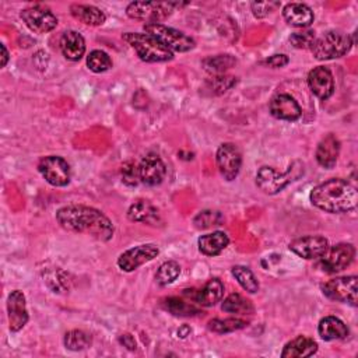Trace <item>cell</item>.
I'll return each instance as SVG.
<instances>
[{
    "label": "cell",
    "instance_id": "obj_1",
    "mask_svg": "<svg viewBox=\"0 0 358 358\" xmlns=\"http://www.w3.org/2000/svg\"><path fill=\"white\" fill-rule=\"evenodd\" d=\"M56 221L69 232L91 235L102 242L109 241L115 231L112 221L103 213L81 204H70L59 208Z\"/></svg>",
    "mask_w": 358,
    "mask_h": 358
},
{
    "label": "cell",
    "instance_id": "obj_2",
    "mask_svg": "<svg viewBox=\"0 0 358 358\" xmlns=\"http://www.w3.org/2000/svg\"><path fill=\"white\" fill-rule=\"evenodd\" d=\"M310 201L324 213L340 214L355 210L358 204V192L350 182L333 178L313 187Z\"/></svg>",
    "mask_w": 358,
    "mask_h": 358
},
{
    "label": "cell",
    "instance_id": "obj_3",
    "mask_svg": "<svg viewBox=\"0 0 358 358\" xmlns=\"http://www.w3.org/2000/svg\"><path fill=\"white\" fill-rule=\"evenodd\" d=\"M122 39L130 45L140 60L147 63H162L173 59V52L148 34L126 32Z\"/></svg>",
    "mask_w": 358,
    "mask_h": 358
},
{
    "label": "cell",
    "instance_id": "obj_4",
    "mask_svg": "<svg viewBox=\"0 0 358 358\" xmlns=\"http://www.w3.org/2000/svg\"><path fill=\"white\" fill-rule=\"evenodd\" d=\"M302 173L303 165L299 161H295L285 172H278L271 166H262L256 173V185L266 194H277Z\"/></svg>",
    "mask_w": 358,
    "mask_h": 358
},
{
    "label": "cell",
    "instance_id": "obj_5",
    "mask_svg": "<svg viewBox=\"0 0 358 358\" xmlns=\"http://www.w3.org/2000/svg\"><path fill=\"white\" fill-rule=\"evenodd\" d=\"M352 43L354 42L348 34L329 31L315 39L310 50L317 60H331L348 53Z\"/></svg>",
    "mask_w": 358,
    "mask_h": 358
},
{
    "label": "cell",
    "instance_id": "obj_6",
    "mask_svg": "<svg viewBox=\"0 0 358 358\" xmlns=\"http://www.w3.org/2000/svg\"><path fill=\"white\" fill-rule=\"evenodd\" d=\"M143 28L145 34L158 39L164 46H166L172 52H189L196 46V42L192 36L186 35L179 29L166 27L164 24L151 22V24H144Z\"/></svg>",
    "mask_w": 358,
    "mask_h": 358
},
{
    "label": "cell",
    "instance_id": "obj_7",
    "mask_svg": "<svg viewBox=\"0 0 358 358\" xmlns=\"http://www.w3.org/2000/svg\"><path fill=\"white\" fill-rule=\"evenodd\" d=\"M357 280H358L357 275L331 278L322 285V292L329 299L350 303L351 306H357V301H358Z\"/></svg>",
    "mask_w": 358,
    "mask_h": 358
},
{
    "label": "cell",
    "instance_id": "obj_8",
    "mask_svg": "<svg viewBox=\"0 0 358 358\" xmlns=\"http://www.w3.org/2000/svg\"><path fill=\"white\" fill-rule=\"evenodd\" d=\"M173 3H157V1H131L126 7L127 17L133 20L145 21V24L159 22L172 14Z\"/></svg>",
    "mask_w": 358,
    "mask_h": 358
},
{
    "label": "cell",
    "instance_id": "obj_9",
    "mask_svg": "<svg viewBox=\"0 0 358 358\" xmlns=\"http://www.w3.org/2000/svg\"><path fill=\"white\" fill-rule=\"evenodd\" d=\"M38 171L49 185L56 187L69 185L71 178L70 165L64 158L59 155H49L42 158L38 164Z\"/></svg>",
    "mask_w": 358,
    "mask_h": 358
},
{
    "label": "cell",
    "instance_id": "obj_10",
    "mask_svg": "<svg viewBox=\"0 0 358 358\" xmlns=\"http://www.w3.org/2000/svg\"><path fill=\"white\" fill-rule=\"evenodd\" d=\"M20 17L25 22V25L32 32H36V34L50 32L57 25V17L50 11V8L42 4H35L24 8L20 13Z\"/></svg>",
    "mask_w": 358,
    "mask_h": 358
},
{
    "label": "cell",
    "instance_id": "obj_11",
    "mask_svg": "<svg viewBox=\"0 0 358 358\" xmlns=\"http://www.w3.org/2000/svg\"><path fill=\"white\" fill-rule=\"evenodd\" d=\"M215 161H217V168L225 180L231 182L239 175V171L242 166V154L235 144L232 143L221 144L217 150Z\"/></svg>",
    "mask_w": 358,
    "mask_h": 358
},
{
    "label": "cell",
    "instance_id": "obj_12",
    "mask_svg": "<svg viewBox=\"0 0 358 358\" xmlns=\"http://www.w3.org/2000/svg\"><path fill=\"white\" fill-rule=\"evenodd\" d=\"M355 257V248L351 243H337L329 246L320 257V266L326 273H338L347 268Z\"/></svg>",
    "mask_w": 358,
    "mask_h": 358
},
{
    "label": "cell",
    "instance_id": "obj_13",
    "mask_svg": "<svg viewBox=\"0 0 358 358\" xmlns=\"http://www.w3.org/2000/svg\"><path fill=\"white\" fill-rule=\"evenodd\" d=\"M158 253H159V249L154 243L138 245V246L124 250L117 257V266L120 267V270L130 273V271H134L136 268H138L140 266H143L144 263L155 259L158 256Z\"/></svg>",
    "mask_w": 358,
    "mask_h": 358
},
{
    "label": "cell",
    "instance_id": "obj_14",
    "mask_svg": "<svg viewBox=\"0 0 358 358\" xmlns=\"http://www.w3.org/2000/svg\"><path fill=\"white\" fill-rule=\"evenodd\" d=\"M288 248L302 259H320L329 249V241L320 235H308L294 239L289 242Z\"/></svg>",
    "mask_w": 358,
    "mask_h": 358
},
{
    "label": "cell",
    "instance_id": "obj_15",
    "mask_svg": "<svg viewBox=\"0 0 358 358\" xmlns=\"http://www.w3.org/2000/svg\"><path fill=\"white\" fill-rule=\"evenodd\" d=\"M8 327L13 333L20 331L28 322V310L25 296L20 289H14L7 296Z\"/></svg>",
    "mask_w": 358,
    "mask_h": 358
},
{
    "label": "cell",
    "instance_id": "obj_16",
    "mask_svg": "<svg viewBox=\"0 0 358 358\" xmlns=\"http://www.w3.org/2000/svg\"><path fill=\"white\" fill-rule=\"evenodd\" d=\"M138 173L140 182L147 186H157L165 179L166 166L157 154H148L138 164Z\"/></svg>",
    "mask_w": 358,
    "mask_h": 358
},
{
    "label": "cell",
    "instance_id": "obj_17",
    "mask_svg": "<svg viewBox=\"0 0 358 358\" xmlns=\"http://www.w3.org/2000/svg\"><path fill=\"white\" fill-rule=\"evenodd\" d=\"M308 85L319 99H329L334 92V80L331 71L324 66L312 69L308 74Z\"/></svg>",
    "mask_w": 358,
    "mask_h": 358
},
{
    "label": "cell",
    "instance_id": "obj_18",
    "mask_svg": "<svg viewBox=\"0 0 358 358\" xmlns=\"http://www.w3.org/2000/svg\"><path fill=\"white\" fill-rule=\"evenodd\" d=\"M270 113L280 120L294 122L301 116V106L294 96L278 94L270 101Z\"/></svg>",
    "mask_w": 358,
    "mask_h": 358
},
{
    "label": "cell",
    "instance_id": "obj_19",
    "mask_svg": "<svg viewBox=\"0 0 358 358\" xmlns=\"http://www.w3.org/2000/svg\"><path fill=\"white\" fill-rule=\"evenodd\" d=\"M340 154V140L334 134L324 136L316 148V161L320 166L326 169H331Z\"/></svg>",
    "mask_w": 358,
    "mask_h": 358
},
{
    "label": "cell",
    "instance_id": "obj_20",
    "mask_svg": "<svg viewBox=\"0 0 358 358\" xmlns=\"http://www.w3.org/2000/svg\"><path fill=\"white\" fill-rule=\"evenodd\" d=\"M127 218L133 222H143L148 225H157L161 221L158 208L148 200H136L127 210Z\"/></svg>",
    "mask_w": 358,
    "mask_h": 358
},
{
    "label": "cell",
    "instance_id": "obj_21",
    "mask_svg": "<svg viewBox=\"0 0 358 358\" xmlns=\"http://www.w3.org/2000/svg\"><path fill=\"white\" fill-rule=\"evenodd\" d=\"M282 15L289 25L296 28H306L315 20L312 8L303 3H288L282 8Z\"/></svg>",
    "mask_w": 358,
    "mask_h": 358
},
{
    "label": "cell",
    "instance_id": "obj_22",
    "mask_svg": "<svg viewBox=\"0 0 358 358\" xmlns=\"http://www.w3.org/2000/svg\"><path fill=\"white\" fill-rule=\"evenodd\" d=\"M60 50L67 60L77 62L85 53V41L77 31H66L60 38Z\"/></svg>",
    "mask_w": 358,
    "mask_h": 358
},
{
    "label": "cell",
    "instance_id": "obj_23",
    "mask_svg": "<svg viewBox=\"0 0 358 358\" xmlns=\"http://www.w3.org/2000/svg\"><path fill=\"white\" fill-rule=\"evenodd\" d=\"M317 351V343L306 336H298L294 340L288 341L282 351L281 357L282 358H303V357H310L316 354Z\"/></svg>",
    "mask_w": 358,
    "mask_h": 358
},
{
    "label": "cell",
    "instance_id": "obj_24",
    "mask_svg": "<svg viewBox=\"0 0 358 358\" xmlns=\"http://www.w3.org/2000/svg\"><path fill=\"white\" fill-rule=\"evenodd\" d=\"M224 284L218 278H210L199 291L194 292L193 299L201 306H214L222 299Z\"/></svg>",
    "mask_w": 358,
    "mask_h": 358
},
{
    "label": "cell",
    "instance_id": "obj_25",
    "mask_svg": "<svg viewBox=\"0 0 358 358\" xmlns=\"http://www.w3.org/2000/svg\"><path fill=\"white\" fill-rule=\"evenodd\" d=\"M317 333L324 341L343 340L348 336V327L341 319L336 316H326L319 322Z\"/></svg>",
    "mask_w": 358,
    "mask_h": 358
},
{
    "label": "cell",
    "instance_id": "obj_26",
    "mask_svg": "<svg viewBox=\"0 0 358 358\" xmlns=\"http://www.w3.org/2000/svg\"><path fill=\"white\" fill-rule=\"evenodd\" d=\"M229 243V238L222 231H215L211 234L201 235L197 241L199 250L206 256H217L220 255Z\"/></svg>",
    "mask_w": 358,
    "mask_h": 358
},
{
    "label": "cell",
    "instance_id": "obj_27",
    "mask_svg": "<svg viewBox=\"0 0 358 358\" xmlns=\"http://www.w3.org/2000/svg\"><path fill=\"white\" fill-rule=\"evenodd\" d=\"M70 14L80 22L91 27L102 25L106 20V15L102 10L90 4H71Z\"/></svg>",
    "mask_w": 358,
    "mask_h": 358
},
{
    "label": "cell",
    "instance_id": "obj_28",
    "mask_svg": "<svg viewBox=\"0 0 358 358\" xmlns=\"http://www.w3.org/2000/svg\"><path fill=\"white\" fill-rule=\"evenodd\" d=\"M221 309L224 312H228V313H239V315H250L255 310L252 302L249 299H246L245 296H242L241 294H236V292L228 295L224 299V302L221 305Z\"/></svg>",
    "mask_w": 358,
    "mask_h": 358
},
{
    "label": "cell",
    "instance_id": "obj_29",
    "mask_svg": "<svg viewBox=\"0 0 358 358\" xmlns=\"http://www.w3.org/2000/svg\"><path fill=\"white\" fill-rule=\"evenodd\" d=\"M232 275L235 277V280L238 281V284L248 292L255 294L259 291V281L255 277V274L252 273V270L249 267L245 266H234L231 268Z\"/></svg>",
    "mask_w": 358,
    "mask_h": 358
},
{
    "label": "cell",
    "instance_id": "obj_30",
    "mask_svg": "<svg viewBox=\"0 0 358 358\" xmlns=\"http://www.w3.org/2000/svg\"><path fill=\"white\" fill-rule=\"evenodd\" d=\"M235 63H236V60L231 55H217V56H211V57H207L203 60L204 70L211 74H215V76L222 74L225 70L231 69Z\"/></svg>",
    "mask_w": 358,
    "mask_h": 358
},
{
    "label": "cell",
    "instance_id": "obj_31",
    "mask_svg": "<svg viewBox=\"0 0 358 358\" xmlns=\"http://www.w3.org/2000/svg\"><path fill=\"white\" fill-rule=\"evenodd\" d=\"M164 308L175 316H194V315L200 313L199 308H196L194 305H192L180 298H176V296L166 298L164 301Z\"/></svg>",
    "mask_w": 358,
    "mask_h": 358
},
{
    "label": "cell",
    "instance_id": "obj_32",
    "mask_svg": "<svg viewBox=\"0 0 358 358\" xmlns=\"http://www.w3.org/2000/svg\"><path fill=\"white\" fill-rule=\"evenodd\" d=\"M249 323L239 317H227V319H213L208 322L207 327L214 333H231L246 327Z\"/></svg>",
    "mask_w": 358,
    "mask_h": 358
},
{
    "label": "cell",
    "instance_id": "obj_33",
    "mask_svg": "<svg viewBox=\"0 0 358 358\" xmlns=\"http://www.w3.org/2000/svg\"><path fill=\"white\" fill-rule=\"evenodd\" d=\"M179 274H180L179 263H176L175 260H168L158 267V270L155 273V281L159 285L165 287V285L173 282L179 277Z\"/></svg>",
    "mask_w": 358,
    "mask_h": 358
},
{
    "label": "cell",
    "instance_id": "obj_34",
    "mask_svg": "<svg viewBox=\"0 0 358 358\" xmlns=\"http://www.w3.org/2000/svg\"><path fill=\"white\" fill-rule=\"evenodd\" d=\"M91 337L83 330H70L64 334V347L71 351H81L90 347Z\"/></svg>",
    "mask_w": 358,
    "mask_h": 358
},
{
    "label": "cell",
    "instance_id": "obj_35",
    "mask_svg": "<svg viewBox=\"0 0 358 358\" xmlns=\"http://www.w3.org/2000/svg\"><path fill=\"white\" fill-rule=\"evenodd\" d=\"M87 66L94 73H103L112 67V59L103 50H92L87 56Z\"/></svg>",
    "mask_w": 358,
    "mask_h": 358
},
{
    "label": "cell",
    "instance_id": "obj_36",
    "mask_svg": "<svg viewBox=\"0 0 358 358\" xmlns=\"http://www.w3.org/2000/svg\"><path fill=\"white\" fill-rule=\"evenodd\" d=\"M222 215L218 213V211H211V210H206V211H201L199 213L193 222L196 225V228H200V229H204V228H210V227H214V225H221L222 222Z\"/></svg>",
    "mask_w": 358,
    "mask_h": 358
},
{
    "label": "cell",
    "instance_id": "obj_37",
    "mask_svg": "<svg viewBox=\"0 0 358 358\" xmlns=\"http://www.w3.org/2000/svg\"><path fill=\"white\" fill-rule=\"evenodd\" d=\"M316 39V35L312 29H305L301 32H294L289 36V42L296 49H310L313 42Z\"/></svg>",
    "mask_w": 358,
    "mask_h": 358
},
{
    "label": "cell",
    "instance_id": "obj_38",
    "mask_svg": "<svg viewBox=\"0 0 358 358\" xmlns=\"http://www.w3.org/2000/svg\"><path fill=\"white\" fill-rule=\"evenodd\" d=\"M122 180L127 186H136L140 182V173H138V165L133 161H127L122 165L120 169Z\"/></svg>",
    "mask_w": 358,
    "mask_h": 358
},
{
    "label": "cell",
    "instance_id": "obj_39",
    "mask_svg": "<svg viewBox=\"0 0 358 358\" xmlns=\"http://www.w3.org/2000/svg\"><path fill=\"white\" fill-rule=\"evenodd\" d=\"M236 83V80L231 76H214L210 81H208V88L213 90L215 94H221L227 90H229L234 84Z\"/></svg>",
    "mask_w": 358,
    "mask_h": 358
},
{
    "label": "cell",
    "instance_id": "obj_40",
    "mask_svg": "<svg viewBox=\"0 0 358 358\" xmlns=\"http://www.w3.org/2000/svg\"><path fill=\"white\" fill-rule=\"evenodd\" d=\"M280 7L278 1H266V3H252V11L255 14V17L257 18H263L267 14H270L271 11H274V8Z\"/></svg>",
    "mask_w": 358,
    "mask_h": 358
},
{
    "label": "cell",
    "instance_id": "obj_41",
    "mask_svg": "<svg viewBox=\"0 0 358 358\" xmlns=\"http://www.w3.org/2000/svg\"><path fill=\"white\" fill-rule=\"evenodd\" d=\"M288 62H289L288 57H287L285 55H282V53L273 55V56H270V57H267V59L264 60V63H266L268 67H273V69H281V67L287 66Z\"/></svg>",
    "mask_w": 358,
    "mask_h": 358
},
{
    "label": "cell",
    "instance_id": "obj_42",
    "mask_svg": "<svg viewBox=\"0 0 358 358\" xmlns=\"http://www.w3.org/2000/svg\"><path fill=\"white\" fill-rule=\"evenodd\" d=\"M119 343H120L123 347H126L127 350H130V351H134V350H136V341H134L133 336L129 334V333L122 334V336L119 337Z\"/></svg>",
    "mask_w": 358,
    "mask_h": 358
},
{
    "label": "cell",
    "instance_id": "obj_43",
    "mask_svg": "<svg viewBox=\"0 0 358 358\" xmlns=\"http://www.w3.org/2000/svg\"><path fill=\"white\" fill-rule=\"evenodd\" d=\"M0 49H1V67H4L8 62V52L3 43L0 45Z\"/></svg>",
    "mask_w": 358,
    "mask_h": 358
}]
</instances>
